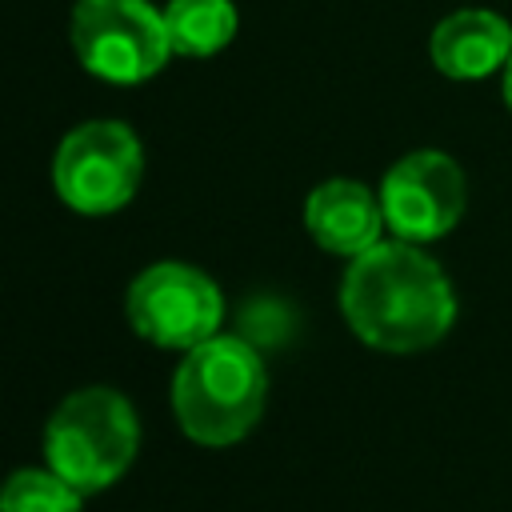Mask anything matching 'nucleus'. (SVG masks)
Returning a JSON list of instances; mask_svg holds the SVG:
<instances>
[{"instance_id": "1", "label": "nucleus", "mask_w": 512, "mask_h": 512, "mask_svg": "<svg viewBox=\"0 0 512 512\" xmlns=\"http://www.w3.org/2000/svg\"><path fill=\"white\" fill-rule=\"evenodd\" d=\"M456 288L448 272L408 240H380L352 256L340 280V316L352 336L388 356H412L440 344L456 324Z\"/></svg>"}, {"instance_id": "2", "label": "nucleus", "mask_w": 512, "mask_h": 512, "mask_svg": "<svg viewBox=\"0 0 512 512\" xmlns=\"http://www.w3.org/2000/svg\"><path fill=\"white\" fill-rule=\"evenodd\" d=\"M268 404V368L256 344L216 332L188 348L172 372V412L188 440L228 448L244 440Z\"/></svg>"}, {"instance_id": "3", "label": "nucleus", "mask_w": 512, "mask_h": 512, "mask_svg": "<svg viewBox=\"0 0 512 512\" xmlns=\"http://www.w3.org/2000/svg\"><path fill=\"white\" fill-rule=\"evenodd\" d=\"M140 452V416L108 384L68 392L44 424V464L84 496L112 488Z\"/></svg>"}, {"instance_id": "4", "label": "nucleus", "mask_w": 512, "mask_h": 512, "mask_svg": "<svg viewBox=\"0 0 512 512\" xmlns=\"http://www.w3.org/2000/svg\"><path fill=\"white\" fill-rule=\"evenodd\" d=\"M72 52L80 68L104 84H144L172 60L164 12L148 0H76Z\"/></svg>"}, {"instance_id": "5", "label": "nucleus", "mask_w": 512, "mask_h": 512, "mask_svg": "<svg viewBox=\"0 0 512 512\" xmlns=\"http://www.w3.org/2000/svg\"><path fill=\"white\" fill-rule=\"evenodd\" d=\"M144 176V144L124 120L76 124L52 156V192L80 216L120 212Z\"/></svg>"}, {"instance_id": "6", "label": "nucleus", "mask_w": 512, "mask_h": 512, "mask_svg": "<svg viewBox=\"0 0 512 512\" xmlns=\"http://www.w3.org/2000/svg\"><path fill=\"white\" fill-rule=\"evenodd\" d=\"M124 316L140 340L168 352H188L220 332L224 296L208 272L180 260H160L128 284Z\"/></svg>"}, {"instance_id": "7", "label": "nucleus", "mask_w": 512, "mask_h": 512, "mask_svg": "<svg viewBox=\"0 0 512 512\" xmlns=\"http://www.w3.org/2000/svg\"><path fill=\"white\" fill-rule=\"evenodd\" d=\"M384 224L396 240L428 244L448 236L468 204L464 168L440 148H416L400 156L380 180Z\"/></svg>"}, {"instance_id": "8", "label": "nucleus", "mask_w": 512, "mask_h": 512, "mask_svg": "<svg viewBox=\"0 0 512 512\" xmlns=\"http://www.w3.org/2000/svg\"><path fill=\"white\" fill-rule=\"evenodd\" d=\"M304 228L324 252L352 260V256L368 252L372 244H380L388 224H384L380 192H372L360 180L336 176V180H324L308 192Z\"/></svg>"}, {"instance_id": "9", "label": "nucleus", "mask_w": 512, "mask_h": 512, "mask_svg": "<svg viewBox=\"0 0 512 512\" xmlns=\"http://www.w3.org/2000/svg\"><path fill=\"white\" fill-rule=\"evenodd\" d=\"M432 68L448 80H484L512 56V24L492 8L448 12L428 36Z\"/></svg>"}, {"instance_id": "10", "label": "nucleus", "mask_w": 512, "mask_h": 512, "mask_svg": "<svg viewBox=\"0 0 512 512\" xmlns=\"http://www.w3.org/2000/svg\"><path fill=\"white\" fill-rule=\"evenodd\" d=\"M164 28H168L172 56L204 60L232 44L240 16H236L232 0H168Z\"/></svg>"}, {"instance_id": "11", "label": "nucleus", "mask_w": 512, "mask_h": 512, "mask_svg": "<svg viewBox=\"0 0 512 512\" xmlns=\"http://www.w3.org/2000/svg\"><path fill=\"white\" fill-rule=\"evenodd\" d=\"M0 512H84V492L48 464L16 468L0 480Z\"/></svg>"}, {"instance_id": "12", "label": "nucleus", "mask_w": 512, "mask_h": 512, "mask_svg": "<svg viewBox=\"0 0 512 512\" xmlns=\"http://www.w3.org/2000/svg\"><path fill=\"white\" fill-rule=\"evenodd\" d=\"M500 84H504V104H508V112H512V56H508V64H504V72H500Z\"/></svg>"}]
</instances>
